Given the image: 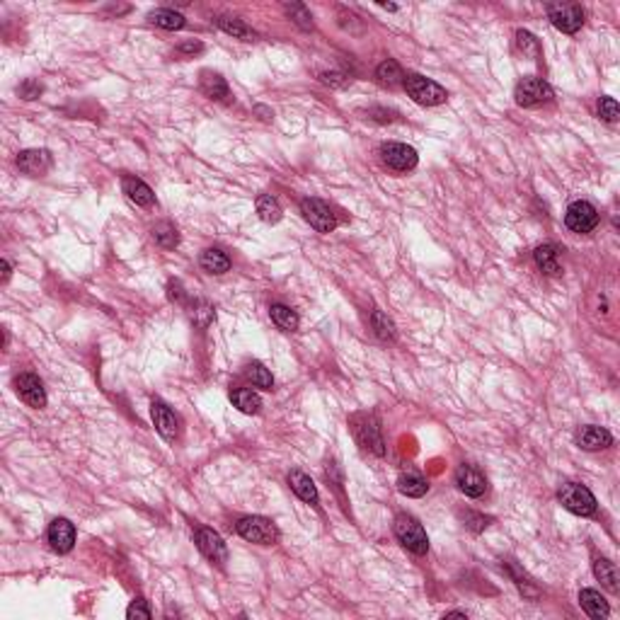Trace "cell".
Listing matches in <instances>:
<instances>
[{"mask_svg":"<svg viewBox=\"0 0 620 620\" xmlns=\"http://www.w3.org/2000/svg\"><path fill=\"white\" fill-rule=\"evenodd\" d=\"M286 13L291 15V20L296 22L300 29H312V15L308 13V8L300 3H291L286 5Z\"/></svg>","mask_w":620,"mask_h":620,"instance_id":"36","label":"cell"},{"mask_svg":"<svg viewBox=\"0 0 620 620\" xmlns=\"http://www.w3.org/2000/svg\"><path fill=\"white\" fill-rule=\"evenodd\" d=\"M17 92H20L25 99H37L39 94H41V85H39L37 80H25L20 87H17Z\"/></svg>","mask_w":620,"mask_h":620,"instance_id":"40","label":"cell"},{"mask_svg":"<svg viewBox=\"0 0 620 620\" xmlns=\"http://www.w3.org/2000/svg\"><path fill=\"white\" fill-rule=\"evenodd\" d=\"M371 325H374L376 335L381 339H395V325H393L391 317L386 315V312H381V310L371 312Z\"/></svg>","mask_w":620,"mask_h":620,"instance_id":"34","label":"cell"},{"mask_svg":"<svg viewBox=\"0 0 620 620\" xmlns=\"http://www.w3.org/2000/svg\"><path fill=\"white\" fill-rule=\"evenodd\" d=\"M269 315H271V320L276 322V327L286 330V332H291V330L298 327V315L291 308H288V305H281V303L271 305Z\"/></svg>","mask_w":620,"mask_h":620,"instance_id":"30","label":"cell"},{"mask_svg":"<svg viewBox=\"0 0 620 620\" xmlns=\"http://www.w3.org/2000/svg\"><path fill=\"white\" fill-rule=\"evenodd\" d=\"M575 441H577V446L584 448V451H601V448H608L613 444V436L604 427L587 424V427H580Z\"/></svg>","mask_w":620,"mask_h":620,"instance_id":"17","label":"cell"},{"mask_svg":"<svg viewBox=\"0 0 620 620\" xmlns=\"http://www.w3.org/2000/svg\"><path fill=\"white\" fill-rule=\"evenodd\" d=\"M199 262H202V269L204 271H209V274H226V271L230 269V259H228V255L226 252H221V250H214V247H209V250H204L202 252V259H199Z\"/></svg>","mask_w":620,"mask_h":620,"instance_id":"24","label":"cell"},{"mask_svg":"<svg viewBox=\"0 0 620 620\" xmlns=\"http://www.w3.org/2000/svg\"><path fill=\"white\" fill-rule=\"evenodd\" d=\"M8 279H10V264L3 259V283H8Z\"/></svg>","mask_w":620,"mask_h":620,"instance_id":"44","label":"cell"},{"mask_svg":"<svg viewBox=\"0 0 620 620\" xmlns=\"http://www.w3.org/2000/svg\"><path fill=\"white\" fill-rule=\"evenodd\" d=\"M381 158L383 163L388 165L391 170H395V173H410V170L417 168V151L412 148V146L407 143H386L381 148Z\"/></svg>","mask_w":620,"mask_h":620,"instance_id":"10","label":"cell"},{"mask_svg":"<svg viewBox=\"0 0 620 620\" xmlns=\"http://www.w3.org/2000/svg\"><path fill=\"white\" fill-rule=\"evenodd\" d=\"M352 427H354V436H357V441L364 448H369V451L376 453V456H383V453H386V448H383L381 427H378L376 417L357 415L352 419Z\"/></svg>","mask_w":620,"mask_h":620,"instance_id":"6","label":"cell"},{"mask_svg":"<svg viewBox=\"0 0 620 620\" xmlns=\"http://www.w3.org/2000/svg\"><path fill=\"white\" fill-rule=\"evenodd\" d=\"M151 417H153V424H156L158 434H161L163 439L175 441L177 436H180V417H177L165 403H161V400H153Z\"/></svg>","mask_w":620,"mask_h":620,"instance_id":"12","label":"cell"},{"mask_svg":"<svg viewBox=\"0 0 620 620\" xmlns=\"http://www.w3.org/2000/svg\"><path fill=\"white\" fill-rule=\"evenodd\" d=\"M151 616H153V613H151V608L146 606V601H143V599L134 601V604L129 606V611H126V618H129V620H134V618H143V620H148Z\"/></svg>","mask_w":620,"mask_h":620,"instance_id":"39","label":"cell"},{"mask_svg":"<svg viewBox=\"0 0 620 620\" xmlns=\"http://www.w3.org/2000/svg\"><path fill=\"white\" fill-rule=\"evenodd\" d=\"M393 531H395V538L400 540V545L407 548L410 553L415 555H424L429 550V538H427V531H424L422 523L417 521L415 516H407V513H400L393 523Z\"/></svg>","mask_w":620,"mask_h":620,"instance_id":"1","label":"cell"},{"mask_svg":"<svg viewBox=\"0 0 620 620\" xmlns=\"http://www.w3.org/2000/svg\"><path fill=\"white\" fill-rule=\"evenodd\" d=\"M235 528L245 540L257 543V545H274L279 540V528L274 526V521L264 516H245L240 518Z\"/></svg>","mask_w":620,"mask_h":620,"instance_id":"4","label":"cell"},{"mask_svg":"<svg viewBox=\"0 0 620 620\" xmlns=\"http://www.w3.org/2000/svg\"><path fill=\"white\" fill-rule=\"evenodd\" d=\"M204 46L202 44H185V46H180V51H185V54H197V51H202Z\"/></svg>","mask_w":620,"mask_h":620,"instance_id":"43","label":"cell"},{"mask_svg":"<svg viewBox=\"0 0 620 620\" xmlns=\"http://www.w3.org/2000/svg\"><path fill=\"white\" fill-rule=\"evenodd\" d=\"M51 165H54V158H51V153L44 151V148L22 151L20 156H17V168L29 177L46 175L51 170Z\"/></svg>","mask_w":620,"mask_h":620,"instance_id":"13","label":"cell"},{"mask_svg":"<svg viewBox=\"0 0 620 620\" xmlns=\"http://www.w3.org/2000/svg\"><path fill=\"white\" fill-rule=\"evenodd\" d=\"M148 20L153 22V25H158L163 29H182L187 25L185 17H182L180 13H175V10H153V13L148 15Z\"/></svg>","mask_w":620,"mask_h":620,"instance_id":"32","label":"cell"},{"mask_svg":"<svg viewBox=\"0 0 620 620\" xmlns=\"http://www.w3.org/2000/svg\"><path fill=\"white\" fill-rule=\"evenodd\" d=\"M247 378H250L257 388H262V391H271V388H274V378H271L269 369L259 361H252L247 366Z\"/></svg>","mask_w":620,"mask_h":620,"instance_id":"33","label":"cell"},{"mask_svg":"<svg viewBox=\"0 0 620 620\" xmlns=\"http://www.w3.org/2000/svg\"><path fill=\"white\" fill-rule=\"evenodd\" d=\"M489 523L487 516H480V513H465V526L472 531H482Z\"/></svg>","mask_w":620,"mask_h":620,"instance_id":"41","label":"cell"},{"mask_svg":"<svg viewBox=\"0 0 620 620\" xmlns=\"http://www.w3.org/2000/svg\"><path fill=\"white\" fill-rule=\"evenodd\" d=\"M513 97L518 107H538L553 99V87L540 78H523L513 90Z\"/></svg>","mask_w":620,"mask_h":620,"instance_id":"7","label":"cell"},{"mask_svg":"<svg viewBox=\"0 0 620 620\" xmlns=\"http://www.w3.org/2000/svg\"><path fill=\"white\" fill-rule=\"evenodd\" d=\"M533 259L543 274L553 276V274H560V271H562V267H560V250H558V245H553V243L535 247Z\"/></svg>","mask_w":620,"mask_h":620,"instance_id":"19","label":"cell"},{"mask_svg":"<svg viewBox=\"0 0 620 620\" xmlns=\"http://www.w3.org/2000/svg\"><path fill=\"white\" fill-rule=\"evenodd\" d=\"M211 317H214V308H211L209 303H204V300H197V303L192 305V320L197 322V325L206 327Z\"/></svg>","mask_w":620,"mask_h":620,"instance_id":"38","label":"cell"},{"mask_svg":"<svg viewBox=\"0 0 620 620\" xmlns=\"http://www.w3.org/2000/svg\"><path fill=\"white\" fill-rule=\"evenodd\" d=\"M257 214L264 223H279L283 211L271 194H262V197H257Z\"/></svg>","mask_w":620,"mask_h":620,"instance_id":"29","label":"cell"},{"mask_svg":"<svg viewBox=\"0 0 620 620\" xmlns=\"http://www.w3.org/2000/svg\"><path fill=\"white\" fill-rule=\"evenodd\" d=\"M322 82H327V85H332V87H339V85H344L347 78L342 73H322Z\"/></svg>","mask_w":620,"mask_h":620,"instance_id":"42","label":"cell"},{"mask_svg":"<svg viewBox=\"0 0 620 620\" xmlns=\"http://www.w3.org/2000/svg\"><path fill=\"white\" fill-rule=\"evenodd\" d=\"M398 489L405 497H424L429 492V482L422 475H417V472H405L398 480Z\"/></svg>","mask_w":620,"mask_h":620,"instance_id":"25","label":"cell"},{"mask_svg":"<svg viewBox=\"0 0 620 620\" xmlns=\"http://www.w3.org/2000/svg\"><path fill=\"white\" fill-rule=\"evenodd\" d=\"M49 543L51 548H54L56 553L66 555L73 550L75 545V526L68 521V518H56V521H51L49 526Z\"/></svg>","mask_w":620,"mask_h":620,"instance_id":"16","label":"cell"},{"mask_svg":"<svg viewBox=\"0 0 620 620\" xmlns=\"http://www.w3.org/2000/svg\"><path fill=\"white\" fill-rule=\"evenodd\" d=\"M199 87H202V92L211 99H226L230 94L228 82L218 73H214V70H204L202 78H199Z\"/></svg>","mask_w":620,"mask_h":620,"instance_id":"22","label":"cell"},{"mask_svg":"<svg viewBox=\"0 0 620 620\" xmlns=\"http://www.w3.org/2000/svg\"><path fill=\"white\" fill-rule=\"evenodd\" d=\"M560 501L567 511L577 513V516H592L596 511V497L592 494V489L580 485V482H567V485L560 487Z\"/></svg>","mask_w":620,"mask_h":620,"instance_id":"3","label":"cell"},{"mask_svg":"<svg viewBox=\"0 0 620 620\" xmlns=\"http://www.w3.org/2000/svg\"><path fill=\"white\" fill-rule=\"evenodd\" d=\"M153 240H156L163 250H173V247L180 245V233H177L173 223H158V226L153 228Z\"/></svg>","mask_w":620,"mask_h":620,"instance_id":"31","label":"cell"},{"mask_svg":"<svg viewBox=\"0 0 620 620\" xmlns=\"http://www.w3.org/2000/svg\"><path fill=\"white\" fill-rule=\"evenodd\" d=\"M446 618H465V613L463 611H451V613H446Z\"/></svg>","mask_w":620,"mask_h":620,"instance_id":"45","label":"cell"},{"mask_svg":"<svg viewBox=\"0 0 620 620\" xmlns=\"http://www.w3.org/2000/svg\"><path fill=\"white\" fill-rule=\"evenodd\" d=\"M516 44H518V51H521L523 56H528V58H535L540 54L538 39H535L531 32H523V29H521V32L516 34Z\"/></svg>","mask_w":620,"mask_h":620,"instance_id":"35","label":"cell"},{"mask_svg":"<svg viewBox=\"0 0 620 620\" xmlns=\"http://www.w3.org/2000/svg\"><path fill=\"white\" fill-rule=\"evenodd\" d=\"M548 17H550L553 27L560 29V32H565V34L580 32L582 25H584V10H582V5H575V3L548 5Z\"/></svg>","mask_w":620,"mask_h":620,"instance_id":"5","label":"cell"},{"mask_svg":"<svg viewBox=\"0 0 620 620\" xmlns=\"http://www.w3.org/2000/svg\"><path fill=\"white\" fill-rule=\"evenodd\" d=\"M456 482L465 497H482L487 492V477L475 465H460L456 470Z\"/></svg>","mask_w":620,"mask_h":620,"instance_id":"15","label":"cell"},{"mask_svg":"<svg viewBox=\"0 0 620 620\" xmlns=\"http://www.w3.org/2000/svg\"><path fill=\"white\" fill-rule=\"evenodd\" d=\"M565 223L572 233H580V235L592 233V230L599 226V211H596L594 204L580 199V202L570 204V209H567V214H565Z\"/></svg>","mask_w":620,"mask_h":620,"instance_id":"9","label":"cell"},{"mask_svg":"<svg viewBox=\"0 0 620 620\" xmlns=\"http://www.w3.org/2000/svg\"><path fill=\"white\" fill-rule=\"evenodd\" d=\"M599 116L606 121H618L620 116V107L613 97H601L599 99Z\"/></svg>","mask_w":620,"mask_h":620,"instance_id":"37","label":"cell"},{"mask_svg":"<svg viewBox=\"0 0 620 620\" xmlns=\"http://www.w3.org/2000/svg\"><path fill=\"white\" fill-rule=\"evenodd\" d=\"M594 575H596V580L604 584L606 589H611V592H618L620 575H618V567L613 565L611 560H606V558L596 560V562H594Z\"/></svg>","mask_w":620,"mask_h":620,"instance_id":"26","label":"cell"},{"mask_svg":"<svg viewBox=\"0 0 620 620\" xmlns=\"http://www.w3.org/2000/svg\"><path fill=\"white\" fill-rule=\"evenodd\" d=\"M121 189L136 206H153V202H156L153 189L143 180H138V177H124Z\"/></svg>","mask_w":620,"mask_h":620,"instance_id":"18","label":"cell"},{"mask_svg":"<svg viewBox=\"0 0 620 620\" xmlns=\"http://www.w3.org/2000/svg\"><path fill=\"white\" fill-rule=\"evenodd\" d=\"M403 85H405L407 94H410L417 104H422V107H436V104H444L446 97H448L446 90L439 85V82H434L432 78H424V75H419V73L405 75Z\"/></svg>","mask_w":620,"mask_h":620,"instance_id":"2","label":"cell"},{"mask_svg":"<svg viewBox=\"0 0 620 620\" xmlns=\"http://www.w3.org/2000/svg\"><path fill=\"white\" fill-rule=\"evenodd\" d=\"M218 27H221L226 34H230V37H235V39H243V41H255L257 39L255 29H252L250 25H245L243 20H238V17H221V20H218Z\"/></svg>","mask_w":620,"mask_h":620,"instance_id":"27","label":"cell"},{"mask_svg":"<svg viewBox=\"0 0 620 620\" xmlns=\"http://www.w3.org/2000/svg\"><path fill=\"white\" fill-rule=\"evenodd\" d=\"M197 548L204 553L206 560H211V562H216V565L228 562V548L214 528H199L197 531Z\"/></svg>","mask_w":620,"mask_h":620,"instance_id":"11","label":"cell"},{"mask_svg":"<svg viewBox=\"0 0 620 620\" xmlns=\"http://www.w3.org/2000/svg\"><path fill=\"white\" fill-rule=\"evenodd\" d=\"M288 485H291V489L296 492L298 499L308 501V504H315L317 501V487H315V482L310 480V475H305V472L293 470L291 475H288Z\"/></svg>","mask_w":620,"mask_h":620,"instance_id":"21","label":"cell"},{"mask_svg":"<svg viewBox=\"0 0 620 620\" xmlns=\"http://www.w3.org/2000/svg\"><path fill=\"white\" fill-rule=\"evenodd\" d=\"M376 78L381 85H388V87H395L400 85V82H405L403 68H400L398 61H393V58H386V61L376 68Z\"/></svg>","mask_w":620,"mask_h":620,"instance_id":"28","label":"cell"},{"mask_svg":"<svg viewBox=\"0 0 620 620\" xmlns=\"http://www.w3.org/2000/svg\"><path fill=\"white\" fill-rule=\"evenodd\" d=\"M230 400H233V405L238 407L240 412H245V415H257L259 407H262V398L250 391V388H235L233 393H230Z\"/></svg>","mask_w":620,"mask_h":620,"instance_id":"23","label":"cell"},{"mask_svg":"<svg viewBox=\"0 0 620 620\" xmlns=\"http://www.w3.org/2000/svg\"><path fill=\"white\" fill-rule=\"evenodd\" d=\"M15 388H17V395H20V398L25 400L29 407H34V410H41V407L46 405L44 383L39 381V376H34V374L17 376Z\"/></svg>","mask_w":620,"mask_h":620,"instance_id":"14","label":"cell"},{"mask_svg":"<svg viewBox=\"0 0 620 620\" xmlns=\"http://www.w3.org/2000/svg\"><path fill=\"white\" fill-rule=\"evenodd\" d=\"M300 211H303L305 221H308L317 233H332V230L337 228V216H335V211L330 209L322 199H312V197L303 199V202H300Z\"/></svg>","mask_w":620,"mask_h":620,"instance_id":"8","label":"cell"},{"mask_svg":"<svg viewBox=\"0 0 620 620\" xmlns=\"http://www.w3.org/2000/svg\"><path fill=\"white\" fill-rule=\"evenodd\" d=\"M580 606L584 608V613H587L589 618H594V620L608 618V613H611L606 599L599 592H594V589H584V592L580 594Z\"/></svg>","mask_w":620,"mask_h":620,"instance_id":"20","label":"cell"}]
</instances>
